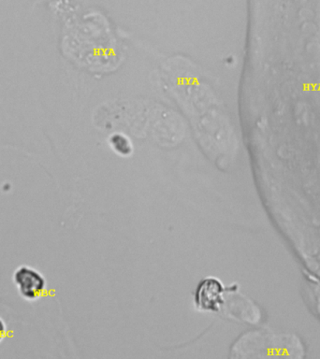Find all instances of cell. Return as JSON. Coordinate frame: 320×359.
Wrapping results in <instances>:
<instances>
[{"mask_svg": "<svg viewBox=\"0 0 320 359\" xmlns=\"http://www.w3.org/2000/svg\"><path fill=\"white\" fill-rule=\"evenodd\" d=\"M13 280L15 283L19 293L24 299L35 300L45 290L46 280L36 269L29 266H20L14 272Z\"/></svg>", "mask_w": 320, "mask_h": 359, "instance_id": "6da1fadb", "label": "cell"}, {"mask_svg": "<svg viewBox=\"0 0 320 359\" xmlns=\"http://www.w3.org/2000/svg\"><path fill=\"white\" fill-rule=\"evenodd\" d=\"M5 331L6 327L4 322H3L1 319H0V341H2L3 338H4Z\"/></svg>", "mask_w": 320, "mask_h": 359, "instance_id": "3957f363", "label": "cell"}, {"mask_svg": "<svg viewBox=\"0 0 320 359\" xmlns=\"http://www.w3.org/2000/svg\"><path fill=\"white\" fill-rule=\"evenodd\" d=\"M223 286L218 280L206 279L199 283L196 293V306L202 310L216 311L220 309Z\"/></svg>", "mask_w": 320, "mask_h": 359, "instance_id": "7a4b0ae2", "label": "cell"}]
</instances>
